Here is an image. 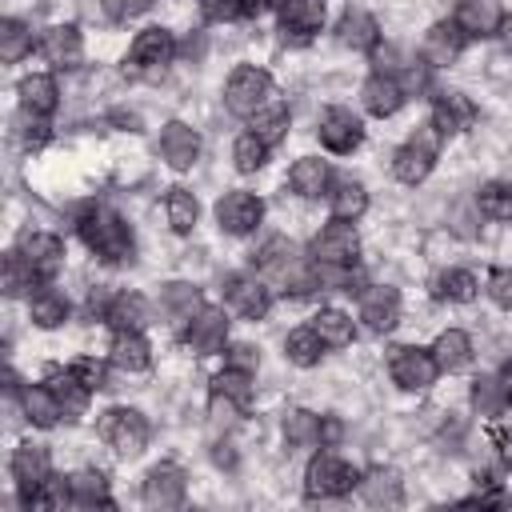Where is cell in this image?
<instances>
[{"label":"cell","mask_w":512,"mask_h":512,"mask_svg":"<svg viewBox=\"0 0 512 512\" xmlns=\"http://www.w3.org/2000/svg\"><path fill=\"white\" fill-rule=\"evenodd\" d=\"M80 236L108 264L132 260V228L112 208H92L88 216H80Z\"/></svg>","instance_id":"cell-1"},{"label":"cell","mask_w":512,"mask_h":512,"mask_svg":"<svg viewBox=\"0 0 512 512\" xmlns=\"http://www.w3.org/2000/svg\"><path fill=\"white\" fill-rule=\"evenodd\" d=\"M356 484H360V472H356L348 460H340L336 452H320V456H312L308 468H304V492H308L312 500L344 496V492H352Z\"/></svg>","instance_id":"cell-2"},{"label":"cell","mask_w":512,"mask_h":512,"mask_svg":"<svg viewBox=\"0 0 512 512\" xmlns=\"http://www.w3.org/2000/svg\"><path fill=\"white\" fill-rule=\"evenodd\" d=\"M272 96V76L264 68H236L224 84V108L232 116H256L264 108V100Z\"/></svg>","instance_id":"cell-3"},{"label":"cell","mask_w":512,"mask_h":512,"mask_svg":"<svg viewBox=\"0 0 512 512\" xmlns=\"http://www.w3.org/2000/svg\"><path fill=\"white\" fill-rule=\"evenodd\" d=\"M100 440L120 456H140L148 444V420L136 408H108L100 416Z\"/></svg>","instance_id":"cell-4"},{"label":"cell","mask_w":512,"mask_h":512,"mask_svg":"<svg viewBox=\"0 0 512 512\" xmlns=\"http://www.w3.org/2000/svg\"><path fill=\"white\" fill-rule=\"evenodd\" d=\"M436 124H424V132L420 136H412L408 144H400L396 148V156H392V176L400 180V184H420L428 172H432V160H436Z\"/></svg>","instance_id":"cell-5"},{"label":"cell","mask_w":512,"mask_h":512,"mask_svg":"<svg viewBox=\"0 0 512 512\" xmlns=\"http://www.w3.org/2000/svg\"><path fill=\"white\" fill-rule=\"evenodd\" d=\"M312 256H316V264H344V268H352L356 256H360V240H356L352 220H336L332 216V224H324L316 232Z\"/></svg>","instance_id":"cell-6"},{"label":"cell","mask_w":512,"mask_h":512,"mask_svg":"<svg viewBox=\"0 0 512 512\" xmlns=\"http://www.w3.org/2000/svg\"><path fill=\"white\" fill-rule=\"evenodd\" d=\"M440 364L432 356V348H396L392 360H388V376L392 384H400L404 392H420L436 380Z\"/></svg>","instance_id":"cell-7"},{"label":"cell","mask_w":512,"mask_h":512,"mask_svg":"<svg viewBox=\"0 0 512 512\" xmlns=\"http://www.w3.org/2000/svg\"><path fill=\"white\" fill-rule=\"evenodd\" d=\"M264 216V200L252 196V192H224L216 200V224L228 232V236H244L260 224Z\"/></svg>","instance_id":"cell-8"},{"label":"cell","mask_w":512,"mask_h":512,"mask_svg":"<svg viewBox=\"0 0 512 512\" xmlns=\"http://www.w3.org/2000/svg\"><path fill=\"white\" fill-rule=\"evenodd\" d=\"M184 340H188V348H192L196 356H212V352H220L224 340H228V316H224L220 308H200V312L188 320Z\"/></svg>","instance_id":"cell-9"},{"label":"cell","mask_w":512,"mask_h":512,"mask_svg":"<svg viewBox=\"0 0 512 512\" xmlns=\"http://www.w3.org/2000/svg\"><path fill=\"white\" fill-rule=\"evenodd\" d=\"M184 492H188V480H184V472L176 464H156L148 472L144 488H140V496H144L148 508H180L184 504Z\"/></svg>","instance_id":"cell-10"},{"label":"cell","mask_w":512,"mask_h":512,"mask_svg":"<svg viewBox=\"0 0 512 512\" xmlns=\"http://www.w3.org/2000/svg\"><path fill=\"white\" fill-rule=\"evenodd\" d=\"M360 320L372 332H392L400 320V292L388 284H372L360 292Z\"/></svg>","instance_id":"cell-11"},{"label":"cell","mask_w":512,"mask_h":512,"mask_svg":"<svg viewBox=\"0 0 512 512\" xmlns=\"http://www.w3.org/2000/svg\"><path fill=\"white\" fill-rule=\"evenodd\" d=\"M360 140H364V128H360V120H356L348 108H328V112L320 116V144H324L328 152L344 156V152L360 148Z\"/></svg>","instance_id":"cell-12"},{"label":"cell","mask_w":512,"mask_h":512,"mask_svg":"<svg viewBox=\"0 0 512 512\" xmlns=\"http://www.w3.org/2000/svg\"><path fill=\"white\" fill-rule=\"evenodd\" d=\"M20 256L28 260V268L40 280H48V276H56L64 268V240L52 236V232H28L20 240Z\"/></svg>","instance_id":"cell-13"},{"label":"cell","mask_w":512,"mask_h":512,"mask_svg":"<svg viewBox=\"0 0 512 512\" xmlns=\"http://www.w3.org/2000/svg\"><path fill=\"white\" fill-rule=\"evenodd\" d=\"M224 300L244 316V320H260L272 304L268 284H260L256 276H228L224 280Z\"/></svg>","instance_id":"cell-14"},{"label":"cell","mask_w":512,"mask_h":512,"mask_svg":"<svg viewBox=\"0 0 512 512\" xmlns=\"http://www.w3.org/2000/svg\"><path fill=\"white\" fill-rule=\"evenodd\" d=\"M52 476V468H48V448L44 444H20L16 452H12V480H16V488H20V500L32 492V488H40L44 480Z\"/></svg>","instance_id":"cell-15"},{"label":"cell","mask_w":512,"mask_h":512,"mask_svg":"<svg viewBox=\"0 0 512 512\" xmlns=\"http://www.w3.org/2000/svg\"><path fill=\"white\" fill-rule=\"evenodd\" d=\"M160 156L172 164V168H192L196 156H200V136L196 128H188L184 120H168L164 132H160Z\"/></svg>","instance_id":"cell-16"},{"label":"cell","mask_w":512,"mask_h":512,"mask_svg":"<svg viewBox=\"0 0 512 512\" xmlns=\"http://www.w3.org/2000/svg\"><path fill=\"white\" fill-rule=\"evenodd\" d=\"M456 24L464 36H500V24H504L500 0H460Z\"/></svg>","instance_id":"cell-17"},{"label":"cell","mask_w":512,"mask_h":512,"mask_svg":"<svg viewBox=\"0 0 512 512\" xmlns=\"http://www.w3.org/2000/svg\"><path fill=\"white\" fill-rule=\"evenodd\" d=\"M464 40H468V36L460 32L456 20H440V24H432V28L424 32V60H428L432 68H444V64H452V60L460 56Z\"/></svg>","instance_id":"cell-18"},{"label":"cell","mask_w":512,"mask_h":512,"mask_svg":"<svg viewBox=\"0 0 512 512\" xmlns=\"http://www.w3.org/2000/svg\"><path fill=\"white\" fill-rule=\"evenodd\" d=\"M172 56H176V40L168 28H144L128 48V60L140 68H164Z\"/></svg>","instance_id":"cell-19"},{"label":"cell","mask_w":512,"mask_h":512,"mask_svg":"<svg viewBox=\"0 0 512 512\" xmlns=\"http://www.w3.org/2000/svg\"><path fill=\"white\" fill-rule=\"evenodd\" d=\"M404 84L396 80V76H388V72H376V76H368L364 80V88H360V100H364V108L372 112V116H392L400 104H404Z\"/></svg>","instance_id":"cell-20"},{"label":"cell","mask_w":512,"mask_h":512,"mask_svg":"<svg viewBox=\"0 0 512 512\" xmlns=\"http://www.w3.org/2000/svg\"><path fill=\"white\" fill-rule=\"evenodd\" d=\"M108 360H112L120 372H144V368L152 364V348H148V340L140 336V328H120V332L112 336Z\"/></svg>","instance_id":"cell-21"},{"label":"cell","mask_w":512,"mask_h":512,"mask_svg":"<svg viewBox=\"0 0 512 512\" xmlns=\"http://www.w3.org/2000/svg\"><path fill=\"white\" fill-rule=\"evenodd\" d=\"M44 56L56 64V68H76L84 60V40H80V28L76 24H52L44 32Z\"/></svg>","instance_id":"cell-22"},{"label":"cell","mask_w":512,"mask_h":512,"mask_svg":"<svg viewBox=\"0 0 512 512\" xmlns=\"http://www.w3.org/2000/svg\"><path fill=\"white\" fill-rule=\"evenodd\" d=\"M288 184H292L296 196L316 200V196H328V188H332V172H328V164H324L320 156H304V160L292 164Z\"/></svg>","instance_id":"cell-23"},{"label":"cell","mask_w":512,"mask_h":512,"mask_svg":"<svg viewBox=\"0 0 512 512\" xmlns=\"http://www.w3.org/2000/svg\"><path fill=\"white\" fill-rule=\"evenodd\" d=\"M336 40H340L344 48H352V52H372L376 40H380V28H376V20H372L368 12L348 8V12L340 16V24H336Z\"/></svg>","instance_id":"cell-24"},{"label":"cell","mask_w":512,"mask_h":512,"mask_svg":"<svg viewBox=\"0 0 512 512\" xmlns=\"http://www.w3.org/2000/svg\"><path fill=\"white\" fill-rule=\"evenodd\" d=\"M472 120H476V104H472L464 92H444V96H436V104H432V124H436L440 132H464V128H472Z\"/></svg>","instance_id":"cell-25"},{"label":"cell","mask_w":512,"mask_h":512,"mask_svg":"<svg viewBox=\"0 0 512 512\" xmlns=\"http://www.w3.org/2000/svg\"><path fill=\"white\" fill-rule=\"evenodd\" d=\"M324 24V0H280V28L292 36H312Z\"/></svg>","instance_id":"cell-26"},{"label":"cell","mask_w":512,"mask_h":512,"mask_svg":"<svg viewBox=\"0 0 512 512\" xmlns=\"http://www.w3.org/2000/svg\"><path fill=\"white\" fill-rule=\"evenodd\" d=\"M20 408H24V416H28L36 428H52V424L64 416V408H60V400H56V392H52L48 384H28V388H20Z\"/></svg>","instance_id":"cell-27"},{"label":"cell","mask_w":512,"mask_h":512,"mask_svg":"<svg viewBox=\"0 0 512 512\" xmlns=\"http://www.w3.org/2000/svg\"><path fill=\"white\" fill-rule=\"evenodd\" d=\"M20 104L36 116H52L56 104H60V92H56V80L44 76V72H32L20 80Z\"/></svg>","instance_id":"cell-28"},{"label":"cell","mask_w":512,"mask_h":512,"mask_svg":"<svg viewBox=\"0 0 512 512\" xmlns=\"http://www.w3.org/2000/svg\"><path fill=\"white\" fill-rule=\"evenodd\" d=\"M328 204H332V216H336V220H360L364 208H368V192H364L360 180H348V176H344V180L332 184Z\"/></svg>","instance_id":"cell-29"},{"label":"cell","mask_w":512,"mask_h":512,"mask_svg":"<svg viewBox=\"0 0 512 512\" xmlns=\"http://www.w3.org/2000/svg\"><path fill=\"white\" fill-rule=\"evenodd\" d=\"M312 328H316V336L324 340V348H348L352 336H356L352 316L340 312V308H320V312L312 316Z\"/></svg>","instance_id":"cell-30"},{"label":"cell","mask_w":512,"mask_h":512,"mask_svg":"<svg viewBox=\"0 0 512 512\" xmlns=\"http://www.w3.org/2000/svg\"><path fill=\"white\" fill-rule=\"evenodd\" d=\"M432 356H436L440 372H456V368H464V364L472 360V340H468V332H460V328L440 332L436 344H432Z\"/></svg>","instance_id":"cell-31"},{"label":"cell","mask_w":512,"mask_h":512,"mask_svg":"<svg viewBox=\"0 0 512 512\" xmlns=\"http://www.w3.org/2000/svg\"><path fill=\"white\" fill-rule=\"evenodd\" d=\"M48 388L56 392V400H60V408H64L68 420H76V416L88 408V392H92V388H84V380H80L72 368H68V372H52V376H48Z\"/></svg>","instance_id":"cell-32"},{"label":"cell","mask_w":512,"mask_h":512,"mask_svg":"<svg viewBox=\"0 0 512 512\" xmlns=\"http://www.w3.org/2000/svg\"><path fill=\"white\" fill-rule=\"evenodd\" d=\"M512 404V392L504 384V376H476L472 380V408L480 416H500Z\"/></svg>","instance_id":"cell-33"},{"label":"cell","mask_w":512,"mask_h":512,"mask_svg":"<svg viewBox=\"0 0 512 512\" xmlns=\"http://www.w3.org/2000/svg\"><path fill=\"white\" fill-rule=\"evenodd\" d=\"M360 492H364V500L368 504H400V496H404V488H400V476L392 472V468H372L368 476H360Z\"/></svg>","instance_id":"cell-34"},{"label":"cell","mask_w":512,"mask_h":512,"mask_svg":"<svg viewBox=\"0 0 512 512\" xmlns=\"http://www.w3.org/2000/svg\"><path fill=\"white\" fill-rule=\"evenodd\" d=\"M32 320L40 324V328H60L64 320H68V300L56 292V288H48V284H40L36 292H32Z\"/></svg>","instance_id":"cell-35"},{"label":"cell","mask_w":512,"mask_h":512,"mask_svg":"<svg viewBox=\"0 0 512 512\" xmlns=\"http://www.w3.org/2000/svg\"><path fill=\"white\" fill-rule=\"evenodd\" d=\"M104 320H108L116 332H120V328H144V320H148V304H144L140 292H120V296H112Z\"/></svg>","instance_id":"cell-36"},{"label":"cell","mask_w":512,"mask_h":512,"mask_svg":"<svg viewBox=\"0 0 512 512\" xmlns=\"http://www.w3.org/2000/svg\"><path fill=\"white\" fill-rule=\"evenodd\" d=\"M160 304H164V312L176 320V324H188L204 304H200V292L192 288V284H164V296H160Z\"/></svg>","instance_id":"cell-37"},{"label":"cell","mask_w":512,"mask_h":512,"mask_svg":"<svg viewBox=\"0 0 512 512\" xmlns=\"http://www.w3.org/2000/svg\"><path fill=\"white\" fill-rule=\"evenodd\" d=\"M68 488H72V504H76V508H96V504L112 508V500H108V480H104L100 472H76V476H68Z\"/></svg>","instance_id":"cell-38"},{"label":"cell","mask_w":512,"mask_h":512,"mask_svg":"<svg viewBox=\"0 0 512 512\" xmlns=\"http://www.w3.org/2000/svg\"><path fill=\"white\" fill-rule=\"evenodd\" d=\"M32 52V28L24 20H0V60L4 64H16Z\"/></svg>","instance_id":"cell-39"},{"label":"cell","mask_w":512,"mask_h":512,"mask_svg":"<svg viewBox=\"0 0 512 512\" xmlns=\"http://www.w3.org/2000/svg\"><path fill=\"white\" fill-rule=\"evenodd\" d=\"M164 212H168V224H172V232H192L196 228V216H200V204H196V196L188 192V188H172L168 196H164Z\"/></svg>","instance_id":"cell-40"},{"label":"cell","mask_w":512,"mask_h":512,"mask_svg":"<svg viewBox=\"0 0 512 512\" xmlns=\"http://www.w3.org/2000/svg\"><path fill=\"white\" fill-rule=\"evenodd\" d=\"M284 352H288V360L292 364H300V368H312V364H320V356H324V340L316 336V328L308 324V328H296V332H288V340H284Z\"/></svg>","instance_id":"cell-41"},{"label":"cell","mask_w":512,"mask_h":512,"mask_svg":"<svg viewBox=\"0 0 512 512\" xmlns=\"http://www.w3.org/2000/svg\"><path fill=\"white\" fill-rule=\"evenodd\" d=\"M476 208H480L488 220H512V184H504V180H488V184H480V192H476Z\"/></svg>","instance_id":"cell-42"},{"label":"cell","mask_w":512,"mask_h":512,"mask_svg":"<svg viewBox=\"0 0 512 512\" xmlns=\"http://www.w3.org/2000/svg\"><path fill=\"white\" fill-rule=\"evenodd\" d=\"M284 440L296 444V448L320 444V416L308 412V408H292V412L284 416Z\"/></svg>","instance_id":"cell-43"},{"label":"cell","mask_w":512,"mask_h":512,"mask_svg":"<svg viewBox=\"0 0 512 512\" xmlns=\"http://www.w3.org/2000/svg\"><path fill=\"white\" fill-rule=\"evenodd\" d=\"M476 292H480V284H476V276H472L468 268H452V272H444V276L436 280V296L456 300V304L476 300Z\"/></svg>","instance_id":"cell-44"},{"label":"cell","mask_w":512,"mask_h":512,"mask_svg":"<svg viewBox=\"0 0 512 512\" xmlns=\"http://www.w3.org/2000/svg\"><path fill=\"white\" fill-rule=\"evenodd\" d=\"M288 124H292V116H288V108H260L256 116H252V132L272 148V144H280L284 136H288Z\"/></svg>","instance_id":"cell-45"},{"label":"cell","mask_w":512,"mask_h":512,"mask_svg":"<svg viewBox=\"0 0 512 512\" xmlns=\"http://www.w3.org/2000/svg\"><path fill=\"white\" fill-rule=\"evenodd\" d=\"M264 160H268V144H264L256 132H244V136L232 144V164H236V172H256V168H264Z\"/></svg>","instance_id":"cell-46"},{"label":"cell","mask_w":512,"mask_h":512,"mask_svg":"<svg viewBox=\"0 0 512 512\" xmlns=\"http://www.w3.org/2000/svg\"><path fill=\"white\" fill-rule=\"evenodd\" d=\"M212 392H224V396H232L236 404H248L252 400V372H244V368H224V372H216L212 376Z\"/></svg>","instance_id":"cell-47"},{"label":"cell","mask_w":512,"mask_h":512,"mask_svg":"<svg viewBox=\"0 0 512 512\" xmlns=\"http://www.w3.org/2000/svg\"><path fill=\"white\" fill-rule=\"evenodd\" d=\"M40 276L28 268V260L20 256V252H8V260H4V292L8 296H20L24 288H32Z\"/></svg>","instance_id":"cell-48"},{"label":"cell","mask_w":512,"mask_h":512,"mask_svg":"<svg viewBox=\"0 0 512 512\" xmlns=\"http://www.w3.org/2000/svg\"><path fill=\"white\" fill-rule=\"evenodd\" d=\"M240 408H244V404H236L232 396L212 392V400H208V420H212L216 428H232V424L240 420Z\"/></svg>","instance_id":"cell-49"},{"label":"cell","mask_w":512,"mask_h":512,"mask_svg":"<svg viewBox=\"0 0 512 512\" xmlns=\"http://www.w3.org/2000/svg\"><path fill=\"white\" fill-rule=\"evenodd\" d=\"M196 4H200L204 20H216V24L244 16V0H196Z\"/></svg>","instance_id":"cell-50"},{"label":"cell","mask_w":512,"mask_h":512,"mask_svg":"<svg viewBox=\"0 0 512 512\" xmlns=\"http://www.w3.org/2000/svg\"><path fill=\"white\" fill-rule=\"evenodd\" d=\"M72 372L84 380V388H108V372H104V364L100 360H92V356H80L76 364H72Z\"/></svg>","instance_id":"cell-51"},{"label":"cell","mask_w":512,"mask_h":512,"mask_svg":"<svg viewBox=\"0 0 512 512\" xmlns=\"http://www.w3.org/2000/svg\"><path fill=\"white\" fill-rule=\"evenodd\" d=\"M488 296H492V304L512 308V268H496L488 276Z\"/></svg>","instance_id":"cell-52"},{"label":"cell","mask_w":512,"mask_h":512,"mask_svg":"<svg viewBox=\"0 0 512 512\" xmlns=\"http://www.w3.org/2000/svg\"><path fill=\"white\" fill-rule=\"evenodd\" d=\"M20 140H24V148H40V144L48 140V124H44V116H36V112H28V108H24Z\"/></svg>","instance_id":"cell-53"},{"label":"cell","mask_w":512,"mask_h":512,"mask_svg":"<svg viewBox=\"0 0 512 512\" xmlns=\"http://www.w3.org/2000/svg\"><path fill=\"white\" fill-rule=\"evenodd\" d=\"M104 8H108V16H112V20H128V16L144 12V8H148V0H104Z\"/></svg>","instance_id":"cell-54"},{"label":"cell","mask_w":512,"mask_h":512,"mask_svg":"<svg viewBox=\"0 0 512 512\" xmlns=\"http://www.w3.org/2000/svg\"><path fill=\"white\" fill-rule=\"evenodd\" d=\"M228 364H232V368H244V372H256V352H252V344H232V348H228Z\"/></svg>","instance_id":"cell-55"},{"label":"cell","mask_w":512,"mask_h":512,"mask_svg":"<svg viewBox=\"0 0 512 512\" xmlns=\"http://www.w3.org/2000/svg\"><path fill=\"white\" fill-rule=\"evenodd\" d=\"M344 436V424L336 416H320V444H336Z\"/></svg>","instance_id":"cell-56"},{"label":"cell","mask_w":512,"mask_h":512,"mask_svg":"<svg viewBox=\"0 0 512 512\" xmlns=\"http://www.w3.org/2000/svg\"><path fill=\"white\" fill-rule=\"evenodd\" d=\"M492 440H496V448H500V460L512 468V428H508V424H504V428H496V432H492Z\"/></svg>","instance_id":"cell-57"},{"label":"cell","mask_w":512,"mask_h":512,"mask_svg":"<svg viewBox=\"0 0 512 512\" xmlns=\"http://www.w3.org/2000/svg\"><path fill=\"white\" fill-rule=\"evenodd\" d=\"M268 8V0H244V16H260Z\"/></svg>","instance_id":"cell-58"},{"label":"cell","mask_w":512,"mask_h":512,"mask_svg":"<svg viewBox=\"0 0 512 512\" xmlns=\"http://www.w3.org/2000/svg\"><path fill=\"white\" fill-rule=\"evenodd\" d=\"M500 40H504V48L512 52V16H504V24H500Z\"/></svg>","instance_id":"cell-59"},{"label":"cell","mask_w":512,"mask_h":512,"mask_svg":"<svg viewBox=\"0 0 512 512\" xmlns=\"http://www.w3.org/2000/svg\"><path fill=\"white\" fill-rule=\"evenodd\" d=\"M504 384H508V392H512V368H508V372H504Z\"/></svg>","instance_id":"cell-60"}]
</instances>
